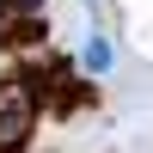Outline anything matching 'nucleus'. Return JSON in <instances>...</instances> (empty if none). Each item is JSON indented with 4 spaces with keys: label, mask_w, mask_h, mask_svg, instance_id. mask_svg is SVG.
Instances as JSON below:
<instances>
[{
    "label": "nucleus",
    "mask_w": 153,
    "mask_h": 153,
    "mask_svg": "<svg viewBox=\"0 0 153 153\" xmlns=\"http://www.w3.org/2000/svg\"><path fill=\"white\" fill-rule=\"evenodd\" d=\"M80 68H86V74H110V43H104V37H86Z\"/></svg>",
    "instance_id": "nucleus-2"
},
{
    "label": "nucleus",
    "mask_w": 153,
    "mask_h": 153,
    "mask_svg": "<svg viewBox=\"0 0 153 153\" xmlns=\"http://www.w3.org/2000/svg\"><path fill=\"white\" fill-rule=\"evenodd\" d=\"M31 123H37V86H31V74L0 80V153H19L25 135H31Z\"/></svg>",
    "instance_id": "nucleus-1"
},
{
    "label": "nucleus",
    "mask_w": 153,
    "mask_h": 153,
    "mask_svg": "<svg viewBox=\"0 0 153 153\" xmlns=\"http://www.w3.org/2000/svg\"><path fill=\"white\" fill-rule=\"evenodd\" d=\"M37 6H43V0H0V31L19 25V12H37Z\"/></svg>",
    "instance_id": "nucleus-3"
}]
</instances>
